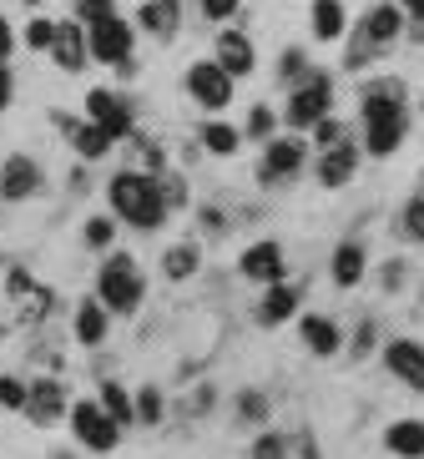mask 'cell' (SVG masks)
<instances>
[{
    "label": "cell",
    "instance_id": "6da1fadb",
    "mask_svg": "<svg viewBox=\"0 0 424 459\" xmlns=\"http://www.w3.org/2000/svg\"><path fill=\"white\" fill-rule=\"evenodd\" d=\"M111 207H117L132 228H162L167 192H162V182H151V177H142V172H122L111 182Z\"/></svg>",
    "mask_w": 424,
    "mask_h": 459
},
{
    "label": "cell",
    "instance_id": "7a4b0ae2",
    "mask_svg": "<svg viewBox=\"0 0 424 459\" xmlns=\"http://www.w3.org/2000/svg\"><path fill=\"white\" fill-rule=\"evenodd\" d=\"M364 122H369V152H394L399 142H404V126H410V117H404V101H399V86H374L369 96H364Z\"/></svg>",
    "mask_w": 424,
    "mask_h": 459
},
{
    "label": "cell",
    "instance_id": "3957f363",
    "mask_svg": "<svg viewBox=\"0 0 424 459\" xmlns=\"http://www.w3.org/2000/svg\"><path fill=\"white\" fill-rule=\"evenodd\" d=\"M101 303L117 313H132L142 303V273L132 257H111L107 268H101Z\"/></svg>",
    "mask_w": 424,
    "mask_h": 459
},
{
    "label": "cell",
    "instance_id": "277c9868",
    "mask_svg": "<svg viewBox=\"0 0 424 459\" xmlns=\"http://www.w3.org/2000/svg\"><path fill=\"white\" fill-rule=\"evenodd\" d=\"M91 56L96 61H107V66L117 71H132L126 61H132V26L126 21H117V15H107V21H91Z\"/></svg>",
    "mask_w": 424,
    "mask_h": 459
},
{
    "label": "cell",
    "instance_id": "5b68a950",
    "mask_svg": "<svg viewBox=\"0 0 424 459\" xmlns=\"http://www.w3.org/2000/svg\"><path fill=\"white\" fill-rule=\"evenodd\" d=\"M71 429H76V439H82V445L111 449V445H117V434H122V424H117V419H111L101 404H91V399H86V404L71 409Z\"/></svg>",
    "mask_w": 424,
    "mask_h": 459
},
{
    "label": "cell",
    "instance_id": "8992f818",
    "mask_svg": "<svg viewBox=\"0 0 424 459\" xmlns=\"http://www.w3.org/2000/svg\"><path fill=\"white\" fill-rule=\"evenodd\" d=\"M187 91L203 101V107H228L233 101V76L218 66V61H203V66H192V76H187Z\"/></svg>",
    "mask_w": 424,
    "mask_h": 459
},
{
    "label": "cell",
    "instance_id": "52a82bcc",
    "mask_svg": "<svg viewBox=\"0 0 424 459\" xmlns=\"http://www.w3.org/2000/svg\"><path fill=\"white\" fill-rule=\"evenodd\" d=\"M318 117H329V82L324 76L293 91V101H288V126H314Z\"/></svg>",
    "mask_w": 424,
    "mask_h": 459
},
{
    "label": "cell",
    "instance_id": "ba28073f",
    "mask_svg": "<svg viewBox=\"0 0 424 459\" xmlns=\"http://www.w3.org/2000/svg\"><path fill=\"white\" fill-rule=\"evenodd\" d=\"M86 111H91V122L101 126V132H111V136H126V132H132V111L122 107V96L91 91V96H86Z\"/></svg>",
    "mask_w": 424,
    "mask_h": 459
},
{
    "label": "cell",
    "instance_id": "9c48e42d",
    "mask_svg": "<svg viewBox=\"0 0 424 459\" xmlns=\"http://www.w3.org/2000/svg\"><path fill=\"white\" fill-rule=\"evenodd\" d=\"M399 36V11L394 5H374L369 15H364V30H359V46H354V61L364 51H369V46H389Z\"/></svg>",
    "mask_w": 424,
    "mask_h": 459
},
{
    "label": "cell",
    "instance_id": "30bf717a",
    "mask_svg": "<svg viewBox=\"0 0 424 459\" xmlns=\"http://www.w3.org/2000/svg\"><path fill=\"white\" fill-rule=\"evenodd\" d=\"M384 364L394 368L410 389L424 394V349L420 343H410V338H399V343H389V353H384Z\"/></svg>",
    "mask_w": 424,
    "mask_h": 459
},
{
    "label": "cell",
    "instance_id": "8fae6325",
    "mask_svg": "<svg viewBox=\"0 0 424 459\" xmlns=\"http://www.w3.org/2000/svg\"><path fill=\"white\" fill-rule=\"evenodd\" d=\"M243 273L258 283H283V247L278 243H258L243 253Z\"/></svg>",
    "mask_w": 424,
    "mask_h": 459
},
{
    "label": "cell",
    "instance_id": "7c38bea8",
    "mask_svg": "<svg viewBox=\"0 0 424 459\" xmlns=\"http://www.w3.org/2000/svg\"><path fill=\"white\" fill-rule=\"evenodd\" d=\"M218 66L228 71V76H247V71H253V41L238 36V30H222L218 36Z\"/></svg>",
    "mask_w": 424,
    "mask_h": 459
},
{
    "label": "cell",
    "instance_id": "4fadbf2b",
    "mask_svg": "<svg viewBox=\"0 0 424 459\" xmlns=\"http://www.w3.org/2000/svg\"><path fill=\"white\" fill-rule=\"evenodd\" d=\"M36 187H41V172H36L30 157H11V162L0 167V192L5 197H30Z\"/></svg>",
    "mask_w": 424,
    "mask_h": 459
},
{
    "label": "cell",
    "instance_id": "5bb4252c",
    "mask_svg": "<svg viewBox=\"0 0 424 459\" xmlns=\"http://www.w3.org/2000/svg\"><path fill=\"white\" fill-rule=\"evenodd\" d=\"M26 409H30V419H36V424H51V419L66 409V394H61V384H56V378H41V384H30Z\"/></svg>",
    "mask_w": 424,
    "mask_h": 459
},
{
    "label": "cell",
    "instance_id": "9a60e30c",
    "mask_svg": "<svg viewBox=\"0 0 424 459\" xmlns=\"http://www.w3.org/2000/svg\"><path fill=\"white\" fill-rule=\"evenodd\" d=\"M303 167V147L299 142H268V157H263V182H283Z\"/></svg>",
    "mask_w": 424,
    "mask_h": 459
},
{
    "label": "cell",
    "instance_id": "2e32d148",
    "mask_svg": "<svg viewBox=\"0 0 424 459\" xmlns=\"http://www.w3.org/2000/svg\"><path fill=\"white\" fill-rule=\"evenodd\" d=\"M51 51H56V66L61 71H76L86 61V51H91V46H86V36H82V26H56V41H51Z\"/></svg>",
    "mask_w": 424,
    "mask_h": 459
},
{
    "label": "cell",
    "instance_id": "e0dca14e",
    "mask_svg": "<svg viewBox=\"0 0 424 459\" xmlns=\"http://www.w3.org/2000/svg\"><path fill=\"white\" fill-rule=\"evenodd\" d=\"M349 177H354V147H329L324 152V162H318V182H324V187H343V182H349Z\"/></svg>",
    "mask_w": 424,
    "mask_h": 459
},
{
    "label": "cell",
    "instance_id": "ac0fdd59",
    "mask_svg": "<svg viewBox=\"0 0 424 459\" xmlns=\"http://www.w3.org/2000/svg\"><path fill=\"white\" fill-rule=\"evenodd\" d=\"M11 293L21 298V318H41V313L51 308V293H46V288H36L21 268H11Z\"/></svg>",
    "mask_w": 424,
    "mask_h": 459
},
{
    "label": "cell",
    "instance_id": "d6986e66",
    "mask_svg": "<svg viewBox=\"0 0 424 459\" xmlns=\"http://www.w3.org/2000/svg\"><path fill=\"white\" fill-rule=\"evenodd\" d=\"M359 278H364V247H359V243H343L339 253H333V283H339V288H354Z\"/></svg>",
    "mask_w": 424,
    "mask_h": 459
},
{
    "label": "cell",
    "instance_id": "ffe728a7",
    "mask_svg": "<svg viewBox=\"0 0 424 459\" xmlns=\"http://www.w3.org/2000/svg\"><path fill=\"white\" fill-rule=\"evenodd\" d=\"M177 21H182V5H177V0H147V5H142V26L157 30V36L177 30Z\"/></svg>",
    "mask_w": 424,
    "mask_h": 459
},
{
    "label": "cell",
    "instance_id": "44dd1931",
    "mask_svg": "<svg viewBox=\"0 0 424 459\" xmlns=\"http://www.w3.org/2000/svg\"><path fill=\"white\" fill-rule=\"evenodd\" d=\"M384 439H389V449H394V455H404V459H420L424 455V424H414V419L394 424Z\"/></svg>",
    "mask_w": 424,
    "mask_h": 459
},
{
    "label": "cell",
    "instance_id": "7402d4cb",
    "mask_svg": "<svg viewBox=\"0 0 424 459\" xmlns=\"http://www.w3.org/2000/svg\"><path fill=\"white\" fill-rule=\"evenodd\" d=\"M314 36H318V41L343 36V5H339V0H314Z\"/></svg>",
    "mask_w": 424,
    "mask_h": 459
},
{
    "label": "cell",
    "instance_id": "603a6c76",
    "mask_svg": "<svg viewBox=\"0 0 424 459\" xmlns=\"http://www.w3.org/2000/svg\"><path fill=\"white\" fill-rule=\"evenodd\" d=\"M293 308H299V293L288 283H273V293L263 298V324H283V318H293Z\"/></svg>",
    "mask_w": 424,
    "mask_h": 459
},
{
    "label": "cell",
    "instance_id": "cb8c5ba5",
    "mask_svg": "<svg viewBox=\"0 0 424 459\" xmlns=\"http://www.w3.org/2000/svg\"><path fill=\"white\" fill-rule=\"evenodd\" d=\"M303 343L314 353H333L339 349V328H333L329 318H303Z\"/></svg>",
    "mask_w": 424,
    "mask_h": 459
},
{
    "label": "cell",
    "instance_id": "d4e9b609",
    "mask_svg": "<svg viewBox=\"0 0 424 459\" xmlns=\"http://www.w3.org/2000/svg\"><path fill=\"white\" fill-rule=\"evenodd\" d=\"M76 338L82 343H101L107 338V313L96 308V303H82V313H76Z\"/></svg>",
    "mask_w": 424,
    "mask_h": 459
},
{
    "label": "cell",
    "instance_id": "484cf974",
    "mask_svg": "<svg viewBox=\"0 0 424 459\" xmlns=\"http://www.w3.org/2000/svg\"><path fill=\"white\" fill-rule=\"evenodd\" d=\"M101 409H107V414L117 419V424H132V414H137L122 384H101Z\"/></svg>",
    "mask_w": 424,
    "mask_h": 459
},
{
    "label": "cell",
    "instance_id": "4316f807",
    "mask_svg": "<svg viewBox=\"0 0 424 459\" xmlns=\"http://www.w3.org/2000/svg\"><path fill=\"white\" fill-rule=\"evenodd\" d=\"M162 268H167V278H187V273L197 268V247H192V243L172 247V253L162 257Z\"/></svg>",
    "mask_w": 424,
    "mask_h": 459
},
{
    "label": "cell",
    "instance_id": "83f0119b",
    "mask_svg": "<svg viewBox=\"0 0 424 459\" xmlns=\"http://www.w3.org/2000/svg\"><path fill=\"white\" fill-rule=\"evenodd\" d=\"M111 147V132H101V126H82V132H76V152H82V157H101V152Z\"/></svg>",
    "mask_w": 424,
    "mask_h": 459
},
{
    "label": "cell",
    "instance_id": "f1b7e54d",
    "mask_svg": "<svg viewBox=\"0 0 424 459\" xmlns=\"http://www.w3.org/2000/svg\"><path fill=\"white\" fill-rule=\"evenodd\" d=\"M203 142H207L212 152H218V157H228V152H238V132H233V126H222V122H207Z\"/></svg>",
    "mask_w": 424,
    "mask_h": 459
},
{
    "label": "cell",
    "instance_id": "f546056e",
    "mask_svg": "<svg viewBox=\"0 0 424 459\" xmlns=\"http://www.w3.org/2000/svg\"><path fill=\"white\" fill-rule=\"evenodd\" d=\"M26 384H21V378H0V404H5V409H21V404H26Z\"/></svg>",
    "mask_w": 424,
    "mask_h": 459
},
{
    "label": "cell",
    "instance_id": "4dcf8cb0",
    "mask_svg": "<svg viewBox=\"0 0 424 459\" xmlns=\"http://www.w3.org/2000/svg\"><path fill=\"white\" fill-rule=\"evenodd\" d=\"M137 419H147V424H157V419H162V394H157V389H142Z\"/></svg>",
    "mask_w": 424,
    "mask_h": 459
},
{
    "label": "cell",
    "instance_id": "1f68e13d",
    "mask_svg": "<svg viewBox=\"0 0 424 459\" xmlns=\"http://www.w3.org/2000/svg\"><path fill=\"white\" fill-rule=\"evenodd\" d=\"M26 41L36 46V51H46V46L56 41V26H51V21H30V30H26Z\"/></svg>",
    "mask_w": 424,
    "mask_h": 459
},
{
    "label": "cell",
    "instance_id": "d6a6232c",
    "mask_svg": "<svg viewBox=\"0 0 424 459\" xmlns=\"http://www.w3.org/2000/svg\"><path fill=\"white\" fill-rule=\"evenodd\" d=\"M314 136L324 142V147H339V142H343V126L329 122V117H318V122H314Z\"/></svg>",
    "mask_w": 424,
    "mask_h": 459
},
{
    "label": "cell",
    "instance_id": "836d02e7",
    "mask_svg": "<svg viewBox=\"0 0 424 459\" xmlns=\"http://www.w3.org/2000/svg\"><path fill=\"white\" fill-rule=\"evenodd\" d=\"M86 243H91V247H107L111 243V222H107V217H91V222H86Z\"/></svg>",
    "mask_w": 424,
    "mask_h": 459
},
{
    "label": "cell",
    "instance_id": "e575fe53",
    "mask_svg": "<svg viewBox=\"0 0 424 459\" xmlns=\"http://www.w3.org/2000/svg\"><path fill=\"white\" fill-rule=\"evenodd\" d=\"M76 15H86V21H107L111 0H76Z\"/></svg>",
    "mask_w": 424,
    "mask_h": 459
},
{
    "label": "cell",
    "instance_id": "d590c367",
    "mask_svg": "<svg viewBox=\"0 0 424 459\" xmlns=\"http://www.w3.org/2000/svg\"><path fill=\"white\" fill-rule=\"evenodd\" d=\"M404 222H410V232L424 243V197H414V203L404 207Z\"/></svg>",
    "mask_w": 424,
    "mask_h": 459
},
{
    "label": "cell",
    "instance_id": "8d00e7d4",
    "mask_svg": "<svg viewBox=\"0 0 424 459\" xmlns=\"http://www.w3.org/2000/svg\"><path fill=\"white\" fill-rule=\"evenodd\" d=\"M278 455H283V439H278V434L258 439V449H253V459H278Z\"/></svg>",
    "mask_w": 424,
    "mask_h": 459
},
{
    "label": "cell",
    "instance_id": "74e56055",
    "mask_svg": "<svg viewBox=\"0 0 424 459\" xmlns=\"http://www.w3.org/2000/svg\"><path fill=\"white\" fill-rule=\"evenodd\" d=\"M203 11L212 15V21H228V15L238 11V0H203Z\"/></svg>",
    "mask_w": 424,
    "mask_h": 459
},
{
    "label": "cell",
    "instance_id": "f35d334b",
    "mask_svg": "<svg viewBox=\"0 0 424 459\" xmlns=\"http://www.w3.org/2000/svg\"><path fill=\"white\" fill-rule=\"evenodd\" d=\"M247 132H253V136H268V132H273V117H268V111H253V117H247Z\"/></svg>",
    "mask_w": 424,
    "mask_h": 459
},
{
    "label": "cell",
    "instance_id": "ab89813d",
    "mask_svg": "<svg viewBox=\"0 0 424 459\" xmlns=\"http://www.w3.org/2000/svg\"><path fill=\"white\" fill-rule=\"evenodd\" d=\"M238 409H243L247 419H263V409H268V404H263L258 394H243V399H238Z\"/></svg>",
    "mask_w": 424,
    "mask_h": 459
},
{
    "label": "cell",
    "instance_id": "60d3db41",
    "mask_svg": "<svg viewBox=\"0 0 424 459\" xmlns=\"http://www.w3.org/2000/svg\"><path fill=\"white\" fill-rule=\"evenodd\" d=\"M11 91H15V86H11V71L0 66V111L11 107Z\"/></svg>",
    "mask_w": 424,
    "mask_h": 459
},
{
    "label": "cell",
    "instance_id": "b9f144b4",
    "mask_svg": "<svg viewBox=\"0 0 424 459\" xmlns=\"http://www.w3.org/2000/svg\"><path fill=\"white\" fill-rule=\"evenodd\" d=\"M283 71H288V76H299V71H303V51H288L283 56Z\"/></svg>",
    "mask_w": 424,
    "mask_h": 459
},
{
    "label": "cell",
    "instance_id": "7bdbcfd3",
    "mask_svg": "<svg viewBox=\"0 0 424 459\" xmlns=\"http://www.w3.org/2000/svg\"><path fill=\"white\" fill-rule=\"evenodd\" d=\"M11 51V26H5V21H0V56Z\"/></svg>",
    "mask_w": 424,
    "mask_h": 459
},
{
    "label": "cell",
    "instance_id": "ee69618b",
    "mask_svg": "<svg viewBox=\"0 0 424 459\" xmlns=\"http://www.w3.org/2000/svg\"><path fill=\"white\" fill-rule=\"evenodd\" d=\"M404 5H410V11H414V15H420V21H424V0H404Z\"/></svg>",
    "mask_w": 424,
    "mask_h": 459
},
{
    "label": "cell",
    "instance_id": "f6af8a7d",
    "mask_svg": "<svg viewBox=\"0 0 424 459\" xmlns=\"http://www.w3.org/2000/svg\"><path fill=\"white\" fill-rule=\"evenodd\" d=\"M26 5H41V0H26Z\"/></svg>",
    "mask_w": 424,
    "mask_h": 459
}]
</instances>
